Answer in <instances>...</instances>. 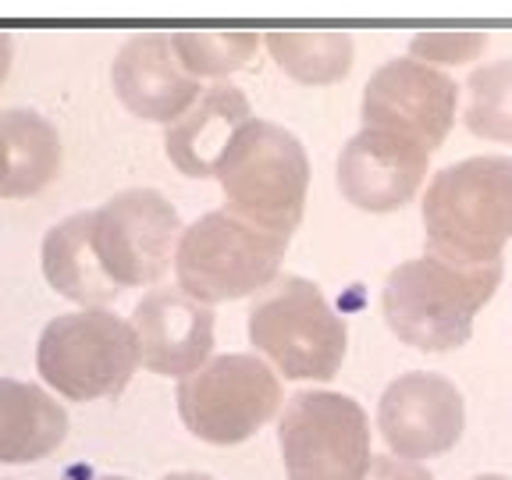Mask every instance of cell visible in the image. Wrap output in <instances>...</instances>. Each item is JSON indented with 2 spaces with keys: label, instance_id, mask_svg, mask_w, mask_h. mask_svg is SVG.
<instances>
[{
  "label": "cell",
  "instance_id": "1",
  "mask_svg": "<svg viewBox=\"0 0 512 480\" xmlns=\"http://www.w3.org/2000/svg\"><path fill=\"white\" fill-rule=\"evenodd\" d=\"M427 253L452 264H498L512 239V157L480 153L434 171L420 192Z\"/></svg>",
  "mask_w": 512,
  "mask_h": 480
},
{
  "label": "cell",
  "instance_id": "2",
  "mask_svg": "<svg viewBox=\"0 0 512 480\" xmlns=\"http://www.w3.org/2000/svg\"><path fill=\"white\" fill-rule=\"evenodd\" d=\"M502 285L498 264H452L424 253L388 271L381 288V313L399 342L420 352H452L470 342L473 320Z\"/></svg>",
  "mask_w": 512,
  "mask_h": 480
},
{
  "label": "cell",
  "instance_id": "3",
  "mask_svg": "<svg viewBox=\"0 0 512 480\" xmlns=\"http://www.w3.org/2000/svg\"><path fill=\"white\" fill-rule=\"evenodd\" d=\"M224 210L264 232L292 239L310 196V153L296 132L249 118L217 160Z\"/></svg>",
  "mask_w": 512,
  "mask_h": 480
},
{
  "label": "cell",
  "instance_id": "4",
  "mask_svg": "<svg viewBox=\"0 0 512 480\" xmlns=\"http://www.w3.org/2000/svg\"><path fill=\"white\" fill-rule=\"evenodd\" d=\"M246 335L285 381H331L349 349L345 320L331 310L317 281L278 274L256 292L246 313Z\"/></svg>",
  "mask_w": 512,
  "mask_h": 480
},
{
  "label": "cell",
  "instance_id": "5",
  "mask_svg": "<svg viewBox=\"0 0 512 480\" xmlns=\"http://www.w3.org/2000/svg\"><path fill=\"white\" fill-rule=\"evenodd\" d=\"M288 253L285 235L242 221L232 210H207L182 228L175 249V281L207 306L249 299L281 274Z\"/></svg>",
  "mask_w": 512,
  "mask_h": 480
},
{
  "label": "cell",
  "instance_id": "6",
  "mask_svg": "<svg viewBox=\"0 0 512 480\" xmlns=\"http://www.w3.org/2000/svg\"><path fill=\"white\" fill-rule=\"evenodd\" d=\"M139 367L136 331L107 306L61 313L36 342L43 384L72 402L118 399Z\"/></svg>",
  "mask_w": 512,
  "mask_h": 480
},
{
  "label": "cell",
  "instance_id": "7",
  "mask_svg": "<svg viewBox=\"0 0 512 480\" xmlns=\"http://www.w3.org/2000/svg\"><path fill=\"white\" fill-rule=\"evenodd\" d=\"M178 416L207 445H242L281 409V381L264 356L224 352L178 381Z\"/></svg>",
  "mask_w": 512,
  "mask_h": 480
},
{
  "label": "cell",
  "instance_id": "8",
  "mask_svg": "<svg viewBox=\"0 0 512 480\" xmlns=\"http://www.w3.org/2000/svg\"><path fill=\"white\" fill-rule=\"evenodd\" d=\"M288 480H367L370 420L342 392H296L278 420Z\"/></svg>",
  "mask_w": 512,
  "mask_h": 480
},
{
  "label": "cell",
  "instance_id": "9",
  "mask_svg": "<svg viewBox=\"0 0 512 480\" xmlns=\"http://www.w3.org/2000/svg\"><path fill=\"white\" fill-rule=\"evenodd\" d=\"M182 228L164 192L125 189L93 210V249L121 292L157 285L175 267Z\"/></svg>",
  "mask_w": 512,
  "mask_h": 480
},
{
  "label": "cell",
  "instance_id": "10",
  "mask_svg": "<svg viewBox=\"0 0 512 480\" xmlns=\"http://www.w3.org/2000/svg\"><path fill=\"white\" fill-rule=\"evenodd\" d=\"M456 111L459 82L438 64L409 54L384 61L370 75V82L363 86L360 121L363 128L399 132L438 153L456 125Z\"/></svg>",
  "mask_w": 512,
  "mask_h": 480
},
{
  "label": "cell",
  "instance_id": "11",
  "mask_svg": "<svg viewBox=\"0 0 512 480\" xmlns=\"http://www.w3.org/2000/svg\"><path fill=\"white\" fill-rule=\"evenodd\" d=\"M431 150L399 132L360 128L338 153L335 182L345 203L367 214H392L424 192Z\"/></svg>",
  "mask_w": 512,
  "mask_h": 480
},
{
  "label": "cell",
  "instance_id": "12",
  "mask_svg": "<svg viewBox=\"0 0 512 480\" xmlns=\"http://www.w3.org/2000/svg\"><path fill=\"white\" fill-rule=\"evenodd\" d=\"M377 424L399 459L445 456L463 438V392L434 370H409L384 388Z\"/></svg>",
  "mask_w": 512,
  "mask_h": 480
},
{
  "label": "cell",
  "instance_id": "13",
  "mask_svg": "<svg viewBox=\"0 0 512 480\" xmlns=\"http://www.w3.org/2000/svg\"><path fill=\"white\" fill-rule=\"evenodd\" d=\"M111 86L132 118L153 125H175L203 96V82L192 79L175 54L171 32H132L111 64Z\"/></svg>",
  "mask_w": 512,
  "mask_h": 480
},
{
  "label": "cell",
  "instance_id": "14",
  "mask_svg": "<svg viewBox=\"0 0 512 480\" xmlns=\"http://www.w3.org/2000/svg\"><path fill=\"white\" fill-rule=\"evenodd\" d=\"M150 374L189 377L214 352V310L178 285H153L128 317Z\"/></svg>",
  "mask_w": 512,
  "mask_h": 480
},
{
  "label": "cell",
  "instance_id": "15",
  "mask_svg": "<svg viewBox=\"0 0 512 480\" xmlns=\"http://www.w3.org/2000/svg\"><path fill=\"white\" fill-rule=\"evenodd\" d=\"M249 118V96L232 82H214L175 125L164 128V153L185 178H214L221 153Z\"/></svg>",
  "mask_w": 512,
  "mask_h": 480
},
{
  "label": "cell",
  "instance_id": "16",
  "mask_svg": "<svg viewBox=\"0 0 512 480\" xmlns=\"http://www.w3.org/2000/svg\"><path fill=\"white\" fill-rule=\"evenodd\" d=\"M40 267L57 296L82 306V310L111 306L121 296V288L114 285V278L104 271L93 249V210L64 217L43 235Z\"/></svg>",
  "mask_w": 512,
  "mask_h": 480
},
{
  "label": "cell",
  "instance_id": "17",
  "mask_svg": "<svg viewBox=\"0 0 512 480\" xmlns=\"http://www.w3.org/2000/svg\"><path fill=\"white\" fill-rule=\"evenodd\" d=\"M68 438V413L40 384L0 377V463H40Z\"/></svg>",
  "mask_w": 512,
  "mask_h": 480
},
{
  "label": "cell",
  "instance_id": "18",
  "mask_svg": "<svg viewBox=\"0 0 512 480\" xmlns=\"http://www.w3.org/2000/svg\"><path fill=\"white\" fill-rule=\"evenodd\" d=\"M0 143L8 150V178L0 185V200H32L57 182L64 168V143L57 125L40 111H0Z\"/></svg>",
  "mask_w": 512,
  "mask_h": 480
},
{
  "label": "cell",
  "instance_id": "19",
  "mask_svg": "<svg viewBox=\"0 0 512 480\" xmlns=\"http://www.w3.org/2000/svg\"><path fill=\"white\" fill-rule=\"evenodd\" d=\"M264 47L299 86H335L356 64V43L342 29H274L264 36Z\"/></svg>",
  "mask_w": 512,
  "mask_h": 480
},
{
  "label": "cell",
  "instance_id": "20",
  "mask_svg": "<svg viewBox=\"0 0 512 480\" xmlns=\"http://www.w3.org/2000/svg\"><path fill=\"white\" fill-rule=\"evenodd\" d=\"M182 68L200 82H221L242 72L264 43L260 32L249 29H178L171 32Z\"/></svg>",
  "mask_w": 512,
  "mask_h": 480
},
{
  "label": "cell",
  "instance_id": "21",
  "mask_svg": "<svg viewBox=\"0 0 512 480\" xmlns=\"http://www.w3.org/2000/svg\"><path fill=\"white\" fill-rule=\"evenodd\" d=\"M463 121L477 139L512 146V57L473 68Z\"/></svg>",
  "mask_w": 512,
  "mask_h": 480
},
{
  "label": "cell",
  "instance_id": "22",
  "mask_svg": "<svg viewBox=\"0 0 512 480\" xmlns=\"http://www.w3.org/2000/svg\"><path fill=\"white\" fill-rule=\"evenodd\" d=\"M413 57L427 64H470L488 50V32H420L409 43Z\"/></svg>",
  "mask_w": 512,
  "mask_h": 480
},
{
  "label": "cell",
  "instance_id": "23",
  "mask_svg": "<svg viewBox=\"0 0 512 480\" xmlns=\"http://www.w3.org/2000/svg\"><path fill=\"white\" fill-rule=\"evenodd\" d=\"M367 480H434V477L424 466L406 463V459H399V456H381L370 463Z\"/></svg>",
  "mask_w": 512,
  "mask_h": 480
},
{
  "label": "cell",
  "instance_id": "24",
  "mask_svg": "<svg viewBox=\"0 0 512 480\" xmlns=\"http://www.w3.org/2000/svg\"><path fill=\"white\" fill-rule=\"evenodd\" d=\"M11 64H15V40H11V32L0 29V89L8 82Z\"/></svg>",
  "mask_w": 512,
  "mask_h": 480
},
{
  "label": "cell",
  "instance_id": "25",
  "mask_svg": "<svg viewBox=\"0 0 512 480\" xmlns=\"http://www.w3.org/2000/svg\"><path fill=\"white\" fill-rule=\"evenodd\" d=\"M160 480H214V477H207V473H168V477Z\"/></svg>",
  "mask_w": 512,
  "mask_h": 480
},
{
  "label": "cell",
  "instance_id": "26",
  "mask_svg": "<svg viewBox=\"0 0 512 480\" xmlns=\"http://www.w3.org/2000/svg\"><path fill=\"white\" fill-rule=\"evenodd\" d=\"M4 178H8V150L0 143V185H4Z\"/></svg>",
  "mask_w": 512,
  "mask_h": 480
},
{
  "label": "cell",
  "instance_id": "27",
  "mask_svg": "<svg viewBox=\"0 0 512 480\" xmlns=\"http://www.w3.org/2000/svg\"><path fill=\"white\" fill-rule=\"evenodd\" d=\"M473 480H509V477H502V473H484V477H473Z\"/></svg>",
  "mask_w": 512,
  "mask_h": 480
},
{
  "label": "cell",
  "instance_id": "28",
  "mask_svg": "<svg viewBox=\"0 0 512 480\" xmlns=\"http://www.w3.org/2000/svg\"><path fill=\"white\" fill-rule=\"evenodd\" d=\"M100 480H128V477H100Z\"/></svg>",
  "mask_w": 512,
  "mask_h": 480
}]
</instances>
